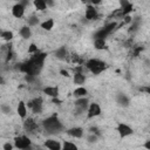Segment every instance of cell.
I'll use <instances>...</instances> for the list:
<instances>
[{
  "instance_id": "6da1fadb",
  "label": "cell",
  "mask_w": 150,
  "mask_h": 150,
  "mask_svg": "<svg viewBox=\"0 0 150 150\" xmlns=\"http://www.w3.org/2000/svg\"><path fill=\"white\" fill-rule=\"evenodd\" d=\"M46 56H47L46 53H40V52H39V53L34 54L28 61L16 64V66H19L18 69H19L20 71L25 73V74H29V75L36 76V75L40 73V70L42 69V67H43Z\"/></svg>"
},
{
  "instance_id": "7a4b0ae2",
  "label": "cell",
  "mask_w": 150,
  "mask_h": 150,
  "mask_svg": "<svg viewBox=\"0 0 150 150\" xmlns=\"http://www.w3.org/2000/svg\"><path fill=\"white\" fill-rule=\"evenodd\" d=\"M42 127L49 134H56V132H60L63 129V124L61 123V121L55 115L45 118L43 122H42Z\"/></svg>"
},
{
  "instance_id": "3957f363",
  "label": "cell",
  "mask_w": 150,
  "mask_h": 150,
  "mask_svg": "<svg viewBox=\"0 0 150 150\" xmlns=\"http://www.w3.org/2000/svg\"><path fill=\"white\" fill-rule=\"evenodd\" d=\"M86 68L90 70L94 75H98L105 69V63L103 61H100L97 59H89L86 62Z\"/></svg>"
},
{
  "instance_id": "277c9868",
  "label": "cell",
  "mask_w": 150,
  "mask_h": 150,
  "mask_svg": "<svg viewBox=\"0 0 150 150\" xmlns=\"http://www.w3.org/2000/svg\"><path fill=\"white\" fill-rule=\"evenodd\" d=\"M14 145H15L16 149L25 150V149L32 146V142H30L29 137H27L25 135H21V136H16L14 138Z\"/></svg>"
},
{
  "instance_id": "5b68a950",
  "label": "cell",
  "mask_w": 150,
  "mask_h": 150,
  "mask_svg": "<svg viewBox=\"0 0 150 150\" xmlns=\"http://www.w3.org/2000/svg\"><path fill=\"white\" fill-rule=\"evenodd\" d=\"M101 115V107L98 103L96 102H93L89 104L88 107V110H87V118L90 120V118H94L96 116H100Z\"/></svg>"
},
{
  "instance_id": "8992f818",
  "label": "cell",
  "mask_w": 150,
  "mask_h": 150,
  "mask_svg": "<svg viewBox=\"0 0 150 150\" xmlns=\"http://www.w3.org/2000/svg\"><path fill=\"white\" fill-rule=\"evenodd\" d=\"M74 104H75V108L77 109V114H81L84 110H88L89 101H88L87 97H81V98H76Z\"/></svg>"
},
{
  "instance_id": "52a82bcc",
  "label": "cell",
  "mask_w": 150,
  "mask_h": 150,
  "mask_svg": "<svg viewBox=\"0 0 150 150\" xmlns=\"http://www.w3.org/2000/svg\"><path fill=\"white\" fill-rule=\"evenodd\" d=\"M117 131H118V134H120V136H121L122 138L128 137V136H130V135L134 134L132 128H130V127H129L128 124H125V123H118V125H117Z\"/></svg>"
},
{
  "instance_id": "ba28073f",
  "label": "cell",
  "mask_w": 150,
  "mask_h": 150,
  "mask_svg": "<svg viewBox=\"0 0 150 150\" xmlns=\"http://www.w3.org/2000/svg\"><path fill=\"white\" fill-rule=\"evenodd\" d=\"M43 145L48 149V150H62V146H61V143L56 139H53V138H49V139H46Z\"/></svg>"
},
{
  "instance_id": "9c48e42d",
  "label": "cell",
  "mask_w": 150,
  "mask_h": 150,
  "mask_svg": "<svg viewBox=\"0 0 150 150\" xmlns=\"http://www.w3.org/2000/svg\"><path fill=\"white\" fill-rule=\"evenodd\" d=\"M25 9H26V7L22 6L20 2H18V4H15V5L12 7V14H13V16H15L16 19H20V18L23 16Z\"/></svg>"
},
{
  "instance_id": "30bf717a",
  "label": "cell",
  "mask_w": 150,
  "mask_h": 150,
  "mask_svg": "<svg viewBox=\"0 0 150 150\" xmlns=\"http://www.w3.org/2000/svg\"><path fill=\"white\" fill-rule=\"evenodd\" d=\"M42 105H43V100L42 97H35L33 98V108H32V111L33 114H41L42 112Z\"/></svg>"
},
{
  "instance_id": "8fae6325",
  "label": "cell",
  "mask_w": 150,
  "mask_h": 150,
  "mask_svg": "<svg viewBox=\"0 0 150 150\" xmlns=\"http://www.w3.org/2000/svg\"><path fill=\"white\" fill-rule=\"evenodd\" d=\"M23 128H25V130L28 131V132H34V131L38 129V124H36V122H35L32 117H28V118H26L25 122H23Z\"/></svg>"
},
{
  "instance_id": "7c38bea8",
  "label": "cell",
  "mask_w": 150,
  "mask_h": 150,
  "mask_svg": "<svg viewBox=\"0 0 150 150\" xmlns=\"http://www.w3.org/2000/svg\"><path fill=\"white\" fill-rule=\"evenodd\" d=\"M84 18L87 20H95L97 19V11L93 5H88L86 8V13H84Z\"/></svg>"
},
{
  "instance_id": "4fadbf2b",
  "label": "cell",
  "mask_w": 150,
  "mask_h": 150,
  "mask_svg": "<svg viewBox=\"0 0 150 150\" xmlns=\"http://www.w3.org/2000/svg\"><path fill=\"white\" fill-rule=\"evenodd\" d=\"M67 134L74 138H81L83 136V129L80 127H73L67 130Z\"/></svg>"
},
{
  "instance_id": "5bb4252c",
  "label": "cell",
  "mask_w": 150,
  "mask_h": 150,
  "mask_svg": "<svg viewBox=\"0 0 150 150\" xmlns=\"http://www.w3.org/2000/svg\"><path fill=\"white\" fill-rule=\"evenodd\" d=\"M16 112H18V115L21 118H26V116H27V104L23 101H20L19 102L18 108H16Z\"/></svg>"
},
{
  "instance_id": "9a60e30c",
  "label": "cell",
  "mask_w": 150,
  "mask_h": 150,
  "mask_svg": "<svg viewBox=\"0 0 150 150\" xmlns=\"http://www.w3.org/2000/svg\"><path fill=\"white\" fill-rule=\"evenodd\" d=\"M43 93L47 96H50L53 98H56L59 96V88L57 87H46V88H43Z\"/></svg>"
},
{
  "instance_id": "2e32d148",
  "label": "cell",
  "mask_w": 150,
  "mask_h": 150,
  "mask_svg": "<svg viewBox=\"0 0 150 150\" xmlns=\"http://www.w3.org/2000/svg\"><path fill=\"white\" fill-rule=\"evenodd\" d=\"M116 102H117L121 107H128V105H129V98H128V96H125L123 93L117 94V96H116Z\"/></svg>"
},
{
  "instance_id": "e0dca14e",
  "label": "cell",
  "mask_w": 150,
  "mask_h": 150,
  "mask_svg": "<svg viewBox=\"0 0 150 150\" xmlns=\"http://www.w3.org/2000/svg\"><path fill=\"white\" fill-rule=\"evenodd\" d=\"M19 33H20L21 38H23V39H29L32 36V30H30V27L29 26H22L20 28V32Z\"/></svg>"
},
{
  "instance_id": "ac0fdd59",
  "label": "cell",
  "mask_w": 150,
  "mask_h": 150,
  "mask_svg": "<svg viewBox=\"0 0 150 150\" xmlns=\"http://www.w3.org/2000/svg\"><path fill=\"white\" fill-rule=\"evenodd\" d=\"M73 80L75 84H83L86 82V75L83 73H74Z\"/></svg>"
},
{
  "instance_id": "d6986e66",
  "label": "cell",
  "mask_w": 150,
  "mask_h": 150,
  "mask_svg": "<svg viewBox=\"0 0 150 150\" xmlns=\"http://www.w3.org/2000/svg\"><path fill=\"white\" fill-rule=\"evenodd\" d=\"M87 94H88V90H87L86 88H83V87H79V88H76V89L73 91V95H74L76 98L84 97Z\"/></svg>"
},
{
  "instance_id": "ffe728a7",
  "label": "cell",
  "mask_w": 150,
  "mask_h": 150,
  "mask_svg": "<svg viewBox=\"0 0 150 150\" xmlns=\"http://www.w3.org/2000/svg\"><path fill=\"white\" fill-rule=\"evenodd\" d=\"M40 27L43 30H50L54 27V20L53 19H47L46 21H43V22L40 23Z\"/></svg>"
},
{
  "instance_id": "44dd1931",
  "label": "cell",
  "mask_w": 150,
  "mask_h": 150,
  "mask_svg": "<svg viewBox=\"0 0 150 150\" xmlns=\"http://www.w3.org/2000/svg\"><path fill=\"white\" fill-rule=\"evenodd\" d=\"M33 4H34V6H35L36 11L42 12V11H45V9L47 8V4H46L45 0H34Z\"/></svg>"
},
{
  "instance_id": "7402d4cb",
  "label": "cell",
  "mask_w": 150,
  "mask_h": 150,
  "mask_svg": "<svg viewBox=\"0 0 150 150\" xmlns=\"http://www.w3.org/2000/svg\"><path fill=\"white\" fill-rule=\"evenodd\" d=\"M109 34L107 33V30L104 29V28H101V29H98L97 32H95V34H94V40H97V39H103V40H105V38L108 36Z\"/></svg>"
},
{
  "instance_id": "603a6c76",
  "label": "cell",
  "mask_w": 150,
  "mask_h": 150,
  "mask_svg": "<svg viewBox=\"0 0 150 150\" xmlns=\"http://www.w3.org/2000/svg\"><path fill=\"white\" fill-rule=\"evenodd\" d=\"M54 54H55V56H56L57 59L63 60V59L67 57V49H66L64 47H60V48H57V49L55 50Z\"/></svg>"
},
{
  "instance_id": "cb8c5ba5",
  "label": "cell",
  "mask_w": 150,
  "mask_h": 150,
  "mask_svg": "<svg viewBox=\"0 0 150 150\" xmlns=\"http://www.w3.org/2000/svg\"><path fill=\"white\" fill-rule=\"evenodd\" d=\"M62 150H79L77 145L71 143V142H68V141H64L63 142V145H62Z\"/></svg>"
},
{
  "instance_id": "d4e9b609",
  "label": "cell",
  "mask_w": 150,
  "mask_h": 150,
  "mask_svg": "<svg viewBox=\"0 0 150 150\" xmlns=\"http://www.w3.org/2000/svg\"><path fill=\"white\" fill-rule=\"evenodd\" d=\"M94 47L96 49H104L105 48V40L103 39H97V40H94Z\"/></svg>"
},
{
  "instance_id": "484cf974",
  "label": "cell",
  "mask_w": 150,
  "mask_h": 150,
  "mask_svg": "<svg viewBox=\"0 0 150 150\" xmlns=\"http://www.w3.org/2000/svg\"><path fill=\"white\" fill-rule=\"evenodd\" d=\"M1 38H2V40L9 42V41L13 39V33H12L11 30H2V32H1Z\"/></svg>"
},
{
  "instance_id": "4316f807",
  "label": "cell",
  "mask_w": 150,
  "mask_h": 150,
  "mask_svg": "<svg viewBox=\"0 0 150 150\" xmlns=\"http://www.w3.org/2000/svg\"><path fill=\"white\" fill-rule=\"evenodd\" d=\"M116 26H117V23H116V22L114 21V22H109V23H107V25H105V26H104L103 28H104V29L107 30V33H108V34H110V33H111L112 30H115Z\"/></svg>"
},
{
  "instance_id": "83f0119b",
  "label": "cell",
  "mask_w": 150,
  "mask_h": 150,
  "mask_svg": "<svg viewBox=\"0 0 150 150\" xmlns=\"http://www.w3.org/2000/svg\"><path fill=\"white\" fill-rule=\"evenodd\" d=\"M27 21H28V26H29V27H30V26H36V25L39 23V18L35 16V15H32V16H29V18L27 19Z\"/></svg>"
},
{
  "instance_id": "f1b7e54d",
  "label": "cell",
  "mask_w": 150,
  "mask_h": 150,
  "mask_svg": "<svg viewBox=\"0 0 150 150\" xmlns=\"http://www.w3.org/2000/svg\"><path fill=\"white\" fill-rule=\"evenodd\" d=\"M121 9H122V16L124 18V16H127L129 13H131V11H132V5H131V4H129L127 7L121 8Z\"/></svg>"
},
{
  "instance_id": "f546056e",
  "label": "cell",
  "mask_w": 150,
  "mask_h": 150,
  "mask_svg": "<svg viewBox=\"0 0 150 150\" xmlns=\"http://www.w3.org/2000/svg\"><path fill=\"white\" fill-rule=\"evenodd\" d=\"M1 111L4 112V114H6V115H9L11 112H12V108L8 105V104H1Z\"/></svg>"
},
{
  "instance_id": "4dcf8cb0",
  "label": "cell",
  "mask_w": 150,
  "mask_h": 150,
  "mask_svg": "<svg viewBox=\"0 0 150 150\" xmlns=\"http://www.w3.org/2000/svg\"><path fill=\"white\" fill-rule=\"evenodd\" d=\"M28 53H30V54H36V53H39L38 46H36L35 43H30L29 47H28Z\"/></svg>"
},
{
  "instance_id": "1f68e13d",
  "label": "cell",
  "mask_w": 150,
  "mask_h": 150,
  "mask_svg": "<svg viewBox=\"0 0 150 150\" xmlns=\"http://www.w3.org/2000/svg\"><path fill=\"white\" fill-rule=\"evenodd\" d=\"M89 134H94L96 136H101V132H100V129L97 127H90L89 128Z\"/></svg>"
},
{
  "instance_id": "d6a6232c",
  "label": "cell",
  "mask_w": 150,
  "mask_h": 150,
  "mask_svg": "<svg viewBox=\"0 0 150 150\" xmlns=\"http://www.w3.org/2000/svg\"><path fill=\"white\" fill-rule=\"evenodd\" d=\"M97 137H98V136H96V135H94V134H89L88 137H87V139H88V142H90V143H95V142L97 141Z\"/></svg>"
},
{
  "instance_id": "836d02e7",
  "label": "cell",
  "mask_w": 150,
  "mask_h": 150,
  "mask_svg": "<svg viewBox=\"0 0 150 150\" xmlns=\"http://www.w3.org/2000/svg\"><path fill=\"white\" fill-rule=\"evenodd\" d=\"M25 80H26L28 83H33V82H34V80H35V76H34V75L26 74V75H25Z\"/></svg>"
},
{
  "instance_id": "e575fe53",
  "label": "cell",
  "mask_w": 150,
  "mask_h": 150,
  "mask_svg": "<svg viewBox=\"0 0 150 150\" xmlns=\"http://www.w3.org/2000/svg\"><path fill=\"white\" fill-rule=\"evenodd\" d=\"M4 150H13V145L9 143V142H7V143H5L4 144Z\"/></svg>"
},
{
  "instance_id": "d590c367",
  "label": "cell",
  "mask_w": 150,
  "mask_h": 150,
  "mask_svg": "<svg viewBox=\"0 0 150 150\" xmlns=\"http://www.w3.org/2000/svg\"><path fill=\"white\" fill-rule=\"evenodd\" d=\"M142 50H143V47H137V48H136V49L134 50L132 55H134V56H138V54H139V53H141Z\"/></svg>"
},
{
  "instance_id": "8d00e7d4",
  "label": "cell",
  "mask_w": 150,
  "mask_h": 150,
  "mask_svg": "<svg viewBox=\"0 0 150 150\" xmlns=\"http://www.w3.org/2000/svg\"><path fill=\"white\" fill-rule=\"evenodd\" d=\"M13 55H14V53L12 52V49H11V50H8V52H7V57H6V60H7V61L12 60V59H13Z\"/></svg>"
},
{
  "instance_id": "74e56055",
  "label": "cell",
  "mask_w": 150,
  "mask_h": 150,
  "mask_svg": "<svg viewBox=\"0 0 150 150\" xmlns=\"http://www.w3.org/2000/svg\"><path fill=\"white\" fill-rule=\"evenodd\" d=\"M60 74H61L62 76H66V77H69V73H68V70H64V69H61V70H60Z\"/></svg>"
},
{
  "instance_id": "f35d334b",
  "label": "cell",
  "mask_w": 150,
  "mask_h": 150,
  "mask_svg": "<svg viewBox=\"0 0 150 150\" xmlns=\"http://www.w3.org/2000/svg\"><path fill=\"white\" fill-rule=\"evenodd\" d=\"M143 146H144L146 150H150V139L145 141V142H144V144H143Z\"/></svg>"
},
{
  "instance_id": "ab89813d",
  "label": "cell",
  "mask_w": 150,
  "mask_h": 150,
  "mask_svg": "<svg viewBox=\"0 0 150 150\" xmlns=\"http://www.w3.org/2000/svg\"><path fill=\"white\" fill-rule=\"evenodd\" d=\"M129 4H130V2H128V1H124V0H123V1H120L121 8H124V7H127V6L129 5Z\"/></svg>"
},
{
  "instance_id": "60d3db41",
  "label": "cell",
  "mask_w": 150,
  "mask_h": 150,
  "mask_svg": "<svg viewBox=\"0 0 150 150\" xmlns=\"http://www.w3.org/2000/svg\"><path fill=\"white\" fill-rule=\"evenodd\" d=\"M26 104H27V107H28L29 109H32V108H33V100H29V101H28Z\"/></svg>"
},
{
  "instance_id": "b9f144b4",
  "label": "cell",
  "mask_w": 150,
  "mask_h": 150,
  "mask_svg": "<svg viewBox=\"0 0 150 150\" xmlns=\"http://www.w3.org/2000/svg\"><path fill=\"white\" fill-rule=\"evenodd\" d=\"M141 90H143V91H145V93L150 94V87H144V88H141Z\"/></svg>"
},
{
  "instance_id": "7bdbcfd3",
  "label": "cell",
  "mask_w": 150,
  "mask_h": 150,
  "mask_svg": "<svg viewBox=\"0 0 150 150\" xmlns=\"http://www.w3.org/2000/svg\"><path fill=\"white\" fill-rule=\"evenodd\" d=\"M46 4H47V6H53V5H54L53 1H46Z\"/></svg>"
},
{
  "instance_id": "ee69618b",
  "label": "cell",
  "mask_w": 150,
  "mask_h": 150,
  "mask_svg": "<svg viewBox=\"0 0 150 150\" xmlns=\"http://www.w3.org/2000/svg\"><path fill=\"white\" fill-rule=\"evenodd\" d=\"M25 150H32V146H29V148H27V149H25Z\"/></svg>"
}]
</instances>
